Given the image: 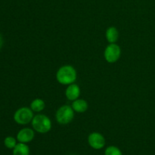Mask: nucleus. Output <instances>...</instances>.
<instances>
[{
	"label": "nucleus",
	"mask_w": 155,
	"mask_h": 155,
	"mask_svg": "<svg viewBox=\"0 0 155 155\" xmlns=\"http://www.w3.org/2000/svg\"><path fill=\"white\" fill-rule=\"evenodd\" d=\"M45 101L41 98H36V99L33 100L30 104V108L33 112H36V113H39V112L42 111L45 109Z\"/></svg>",
	"instance_id": "nucleus-12"
},
{
	"label": "nucleus",
	"mask_w": 155,
	"mask_h": 155,
	"mask_svg": "<svg viewBox=\"0 0 155 155\" xmlns=\"http://www.w3.org/2000/svg\"><path fill=\"white\" fill-rule=\"evenodd\" d=\"M35 136V130L26 127L20 130L17 134V140L21 143H28L30 142Z\"/></svg>",
	"instance_id": "nucleus-7"
},
{
	"label": "nucleus",
	"mask_w": 155,
	"mask_h": 155,
	"mask_svg": "<svg viewBox=\"0 0 155 155\" xmlns=\"http://www.w3.org/2000/svg\"><path fill=\"white\" fill-rule=\"evenodd\" d=\"M104 155H123L122 151L117 147L110 145L108 146L104 151Z\"/></svg>",
	"instance_id": "nucleus-14"
},
{
	"label": "nucleus",
	"mask_w": 155,
	"mask_h": 155,
	"mask_svg": "<svg viewBox=\"0 0 155 155\" xmlns=\"http://www.w3.org/2000/svg\"><path fill=\"white\" fill-rule=\"evenodd\" d=\"M17 144V139L13 136H7L4 140L5 146L8 149H13Z\"/></svg>",
	"instance_id": "nucleus-13"
},
{
	"label": "nucleus",
	"mask_w": 155,
	"mask_h": 155,
	"mask_svg": "<svg viewBox=\"0 0 155 155\" xmlns=\"http://www.w3.org/2000/svg\"><path fill=\"white\" fill-rule=\"evenodd\" d=\"M33 129L38 133L45 134L51 129V121L46 115L39 114L33 117L31 121Z\"/></svg>",
	"instance_id": "nucleus-2"
},
{
	"label": "nucleus",
	"mask_w": 155,
	"mask_h": 155,
	"mask_svg": "<svg viewBox=\"0 0 155 155\" xmlns=\"http://www.w3.org/2000/svg\"><path fill=\"white\" fill-rule=\"evenodd\" d=\"M71 107L74 109V110L77 113H84L87 110L88 107V103L86 100L84 99H80L77 98L75 101H73Z\"/></svg>",
	"instance_id": "nucleus-9"
},
{
	"label": "nucleus",
	"mask_w": 155,
	"mask_h": 155,
	"mask_svg": "<svg viewBox=\"0 0 155 155\" xmlns=\"http://www.w3.org/2000/svg\"><path fill=\"white\" fill-rule=\"evenodd\" d=\"M2 45H3V39L2 35L0 34V50H1L2 47Z\"/></svg>",
	"instance_id": "nucleus-15"
},
{
	"label": "nucleus",
	"mask_w": 155,
	"mask_h": 155,
	"mask_svg": "<svg viewBox=\"0 0 155 155\" xmlns=\"http://www.w3.org/2000/svg\"><path fill=\"white\" fill-rule=\"evenodd\" d=\"M33 117V111L30 107H22L15 111L14 114V120L20 125H26L31 123Z\"/></svg>",
	"instance_id": "nucleus-4"
},
{
	"label": "nucleus",
	"mask_w": 155,
	"mask_h": 155,
	"mask_svg": "<svg viewBox=\"0 0 155 155\" xmlns=\"http://www.w3.org/2000/svg\"><path fill=\"white\" fill-rule=\"evenodd\" d=\"M77 73L75 68L71 65H64L58 70L56 73L57 81L61 85H68L74 83L77 80Z\"/></svg>",
	"instance_id": "nucleus-1"
},
{
	"label": "nucleus",
	"mask_w": 155,
	"mask_h": 155,
	"mask_svg": "<svg viewBox=\"0 0 155 155\" xmlns=\"http://www.w3.org/2000/svg\"><path fill=\"white\" fill-rule=\"evenodd\" d=\"M105 36L109 43H116L119 39V31L115 27H110L106 30Z\"/></svg>",
	"instance_id": "nucleus-10"
},
{
	"label": "nucleus",
	"mask_w": 155,
	"mask_h": 155,
	"mask_svg": "<svg viewBox=\"0 0 155 155\" xmlns=\"http://www.w3.org/2000/svg\"><path fill=\"white\" fill-rule=\"evenodd\" d=\"M121 55V48L117 43H110L104 49V57L108 63H115L120 59Z\"/></svg>",
	"instance_id": "nucleus-5"
},
{
	"label": "nucleus",
	"mask_w": 155,
	"mask_h": 155,
	"mask_svg": "<svg viewBox=\"0 0 155 155\" xmlns=\"http://www.w3.org/2000/svg\"><path fill=\"white\" fill-rule=\"evenodd\" d=\"M74 110L72 107L68 104L61 106L58 109L55 114L56 120L61 125H66L70 124L74 120Z\"/></svg>",
	"instance_id": "nucleus-3"
},
{
	"label": "nucleus",
	"mask_w": 155,
	"mask_h": 155,
	"mask_svg": "<svg viewBox=\"0 0 155 155\" xmlns=\"http://www.w3.org/2000/svg\"><path fill=\"white\" fill-rule=\"evenodd\" d=\"M12 155H30V148L26 143L19 142L13 148Z\"/></svg>",
	"instance_id": "nucleus-11"
},
{
	"label": "nucleus",
	"mask_w": 155,
	"mask_h": 155,
	"mask_svg": "<svg viewBox=\"0 0 155 155\" xmlns=\"http://www.w3.org/2000/svg\"><path fill=\"white\" fill-rule=\"evenodd\" d=\"M65 95L69 101H75L76 99L79 98L80 95V86L76 83L68 85L65 91Z\"/></svg>",
	"instance_id": "nucleus-8"
},
{
	"label": "nucleus",
	"mask_w": 155,
	"mask_h": 155,
	"mask_svg": "<svg viewBox=\"0 0 155 155\" xmlns=\"http://www.w3.org/2000/svg\"><path fill=\"white\" fill-rule=\"evenodd\" d=\"M88 143L93 149L100 150L105 145V139L101 133L93 132L88 137Z\"/></svg>",
	"instance_id": "nucleus-6"
}]
</instances>
